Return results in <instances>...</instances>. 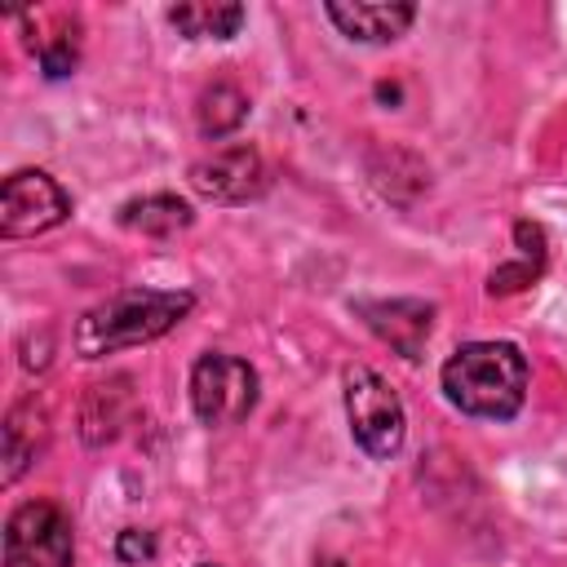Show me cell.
I'll list each match as a JSON object with an SVG mask.
<instances>
[{"label":"cell","mask_w":567,"mask_h":567,"mask_svg":"<svg viewBox=\"0 0 567 567\" xmlns=\"http://www.w3.org/2000/svg\"><path fill=\"white\" fill-rule=\"evenodd\" d=\"M195 297L186 288H124L75 319L71 346L80 359H106L115 350H133L159 341L190 315Z\"/></svg>","instance_id":"6da1fadb"},{"label":"cell","mask_w":567,"mask_h":567,"mask_svg":"<svg viewBox=\"0 0 567 567\" xmlns=\"http://www.w3.org/2000/svg\"><path fill=\"white\" fill-rule=\"evenodd\" d=\"M443 394L465 416L509 421L527 399V359L509 341H470L439 372Z\"/></svg>","instance_id":"7a4b0ae2"},{"label":"cell","mask_w":567,"mask_h":567,"mask_svg":"<svg viewBox=\"0 0 567 567\" xmlns=\"http://www.w3.org/2000/svg\"><path fill=\"white\" fill-rule=\"evenodd\" d=\"M341 385H346V421H350L354 443H359L372 461H390V456L403 447V439H408L403 399L394 394V385H390L381 372H372V368H363V363L346 368Z\"/></svg>","instance_id":"3957f363"},{"label":"cell","mask_w":567,"mask_h":567,"mask_svg":"<svg viewBox=\"0 0 567 567\" xmlns=\"http://www.w3.org/2000/svg\"><path fill=\"white\" fill-rule=\"evenodd\" d=\"M257 394H261V381H257V368L239 354H226V350H208L195 359L190 368V408L204 425H239L252 416L257 408Z\"/></svg>","instance_id":"277c9868"},{"label":"cell","mask_w":567,"mask_h":567,"mask_svg":"<svg viewBox=\"0 0 567 567\" xmlns=\"http://www.w3.org/2000/svg\"><path fill=\"white\" fill-rule=\"evenodd\" d=\"M75 536L58 501H27L4 523V567H71Z\"/></svg>","instance_id":"5b68a950"},{"label":"cell","mask_w":567,"mask_h":567,"mask_svg":"<svg viewBox=\"0 0 567 567\" xmlns=\"http://www.w3.org/2000/svg\"><path fill=\"white\" fill-rule=\"evenodd\" d=\"M71 217V195L44 168H18L0 186V235L31 239Z\"/></svg>","instance_id":"8992f818"},{"label":"cell","mask_w":567,"mask_h":567,"mask_svg":"<svg viewBox=\"0 0 567 567\" xmlns=\"http://www.w3.org/2000/svg\"><path fill=\"white\" fill-rule=\"evenodd\" d=\"M190 190L213 204H248L270 190V168H266L261 151L248 142L217 146L213 155L190 164Z\"/></svg>","instance_id":"52a82bcc"},{"label":"cell","mask_w":567,"mask_h":567,"mask_svg":"<svg viewBox=\"0 0 567 567\" xmlns=\"http://www.w3.org/2000/svg\"><path fill=\"white\" fill-rule=\"evenodd\" d=\"M354 315L403 359H421L425 337L434 328V306L416 297H381V301H354Z\"/></svg>","instance_id":"ba28073f"},{"label":"cell","mask_w":567,"mask_h":567,"mask_svg":"<svg viewBox=\"0 0 567 567\" xmlns=\"http://www.w3.org/2000/svg\"><path fill=\"white\" fill-rule=\"evenodd\" d=\"M323 13H328V22H332L346 40H359V44H390V40H399V35L412 27L416 4H372V0L341 4V0H328Z\"/></svg>","instance_id":"9c48e42d"},{"label":"cell","mask_w":567,"mask_h":567,"mask_svg":"<svg viewBox=\"0 0 567 567\" xmlns=\"http://www.w3.org/2000/svg\"><path fill=\"white\" fill-rule=\"evenodd\" d=\"M44 443H49V412H44V403L40 399L13 403L9 416H4V470H0L4 487L18 483L35 465V456L44 452Z\"/></svg>","instance_id":"30bf717a"},{"label":"cell","mask_w":567,"mask_h":567,"mask_svg":"<svg viewBox=\"0 0 567 567\" xmlns=\"http://www.w3.org/2000/svg\"><path fill=\"white\" fill-rule=\"evenodd\" d=\"M128 412H133V390H128L124 377L89 385V394L80 403V434H84V443L89 447L111 443L120 434V425L128 421Z\"/></svg>","instance_id":"8fae6325"},{"label":"cell","mask_w":567,"mask_h":567,"mask_svg":"<svg viewBox=\"0 0 567 567\" xmlns=\"http://www.w3.org/2000/svg\"><path fill=\"white\" fill-rule=\"evenodd\" d=\"M190 221H195L190 204L177 199V195H168V190L128 199V204L120 208V226H128V230H137V235H151V239H168V235L186 230Z\"/></svg>","instance_id":"7c38bea8"},{"label":"cell","mask_w":567,"mask_h":567,"mask_svg":"<svg viewBox=\"0 0 567 567\" xmlns=\"http://www.w3.org/2000/svg\"><path fill=\"white\" fill-rule=\"evenodd\" d=\"M514 244H518V257L505 261V266H496V270L487 275V292H492V297H505V292L527 288V284L540 279V270H545V235H540V226L518 221V226H514Z\"/></svg>","instance_id":"4fadbf2b"},{"label":"cell","mask_w":567,"mask_h":567,"mask_svg":"<svg viewBox=\"0 0 567 567\" xmlns=\"http://www.w3.org/2000/svg\"><path fill=\"white\" fill-rule=\"evenodd\" d=\"M168 22L186 35V40H230L244 27V4H221V0H190V4H173Z\"/></svg>","instance_id":"5bb4252c"},{"label":"cell","mask_w":567,"mask_h":567,"mask_svg":"<svg viewBox=\"0 0 567 567\" xmlns=\"http://www.w3.org/2000/svg\"><path fill=\"white\" fill-rule=\"evenodd\" d=\"M248 120V93L239 89V84H230V80H213L204 93H199V106H195V124H199V133L204 137H226V133H235L239 124Z\"/></svg>","instance_id":"9a60e30c"},{"label":"cell","mask_w":567,"mask_h":567,"mask_svg":"<svg viewBox=\"0 0 567 567\" xmlns=\"http://www.w3.org/2000/svg\"><path fill=\"white\" fill-rule=\"evenodd\" d=\"M31 53L40 58V66H44L49 80L71 75L75 62H80V22H75V18H58L49 35L31 40Z\"/></svg>","instance_id":"2e32d148"},{"label":"cell","mask_w":567,"mask_h":567,"mask_svg":"<svg viewBox=\"0 0 567 567\" xmlns=\"http://www.w3.org/2000/svg\"><path fill=\"white\" fill-rule=\"evenodd\" d=\"M115 558H120V563H128V567L151 563V558H155V536H151V532H142V527H124V532L115 536Z\"/></svg>","instance_id":"e0dca14e"},{"label":"cell","mask_w":567,"mask_h":567,"mask_svg":"<svg viewBox=\"0 0 567 567\" xmlns=\"http://www.w3.org/2000/svg\"><path fill=\"white\" fill-rule=\"evenodd\" d=\"M319 567H346L341 558H319Z\"/></svg>","instance_id":"ac0fdd59"},{"label":"cell","mask_w":567,"mask_h":567,"mask_svg":"<svg viewBox=\"0 0 567 567\" xmlns=\"http://www.w3.org/2000/svg\"><path fill=\"white\" fill-rule=\"evenodd\" d=\"M195 567H213V563H195Z\"/></svg>","instance_id":"d6986e66"}]
</instances>
